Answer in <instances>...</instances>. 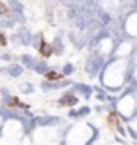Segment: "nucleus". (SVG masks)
I'll list each match as a JSON object with an SVG mask.
<instances>
[{"label":"nucleus","instance_id":"2","mask_svg":"<svg viewBox=\"0 0 137 145\" xmlns=\"http://www.w3.org/2000/svg\"><path fill=\"white\" fill-rule=\"evenodd\" d=\"M45 78H47L48 81H58V79H61L63 76H61V74H58V72H47V74H45Z\"/></svg>","mask_w":137,"mask_h":145},{"label":"nucleus","instance_id":"3","mask_svg":"<svg viewBox=\"0 0 137 145\" xmlns=\"http://www.w3.org/2000/svg\"><path fill=\"white\" fill-rule=\"evenodd\" d=\"M7 42H5V39H3V34L0 32V45H5Z\"/></svg>","mask_w":137,"mask_h":145},{"label":"nucleus","instance_id":"1","mask_svg":"<svg viewBox=\"0 0 137 145\" xmlns=\"http://www.w3.org/2000/svg\"><path fill=\"white\" fill-rule=\"evenodd\" d=\"M39 53L42 55V57H48L50 53H52V47L48 45V44H40V48H39Z\"/></svg>","mask_w":137,"mask_h":145}]
</instances>
